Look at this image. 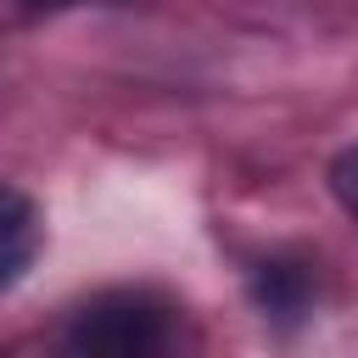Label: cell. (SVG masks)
I'll return each instance as SVG.
<instances>
[{
	"label": "cell",
	"mask_w": 358,
	"mask_h": 358,
	"mask_svg": "<svg viewBox=\"0 0 358 358\" xmlns=\"http://www.w3.org/2000/svg\"><path fill=\"white\" fill-rule=\"evenodd\" d=\"M330 190H336V201L347 207V218H358V145H347V151L330 162Z\"/></svg>",
	"instance_id": "3957f363"
},
{
	"label": "cell",
	"mask_w": 358,
	"mask_h": 358,
	"mask_svg": "<svg viewBox=\"0 0 358 358\" xmlns=\"http://www.w3.org/2000/svg\"><path fill=\"white\" fill-rule=\"evenodd\" d=\"M28 6H39V11H56V6H84V0H28ZM106 6H117V0H106Z\"/></svg>",
	"instance_id": "277c9868"
},
{
	"label": "cell",
	"mask_w": 358,
	"mask_h": 358,
	"mask_svg": "<svg viewBox=\"0 0 358 358\" xmlns=\"http://www.w3.org/2000/svg\"><path fill=\"white\" fill-rule=\"evenodd\" d=\"M162 341V313L145 302H101L84 308L78 330H73V352L78 358H145Z\"/></svg>",
	"instance_id": "6da1fadb"
},
{
	"label": "cell",
	"mask_w": 358,
	"mask_h": 358,
	"mask_svg": "<svg viewBox=\"0 0 358 358\" xmlns=\"http://www.w3.org/2000/svg\"><path fill=\"white\" fill-rule=\"evenodd\" d=\"M34 252H39V213L22 190L0 185V291L22 280Z\"/></svg>",
	"instance_id": "7a4b0ae2"
}]
</instances>
